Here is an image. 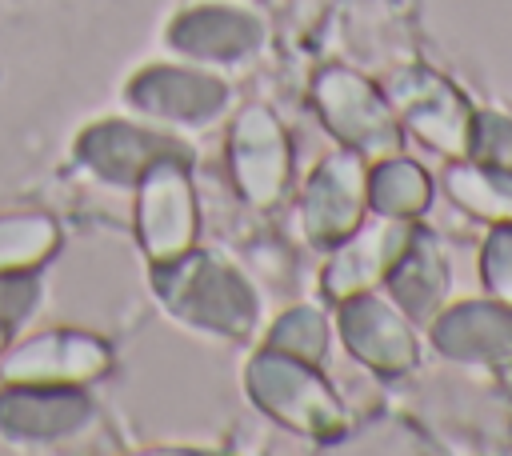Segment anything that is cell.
Returning a JSON list of instances; mask_svg holds the SVG:
<instances>
[{"label":"cell","mask_w":512,"mask_h":456,"mask_svg":"<svg viewBox=\"0 0 512 456\" xmlns=\"http://www.w3.org/2000/svg\"><path fill=\"white\" fill-rule=\"evenodd\" d=\"M152 288L172 316L224 340L248 336L256 320V292L248 288V280L224 260L192 248L184 256L152 264Z\"/></svg>","instance_id":"1"},{"label":"cell","mask_w":512,"mask_h":456,"mask_svg":"<svg viewBox=\"0 0 512 456\" xmlns=\"http://www.w3.org/2000/svg\"><path fill=\"white\" fill-rule=\"evenodd\" d=\"M248 396L268 416H276L280 424H288L300 436H312V440L344 436V412H340L332 388L312 372V364H304L296 356H284L272 348L252 356Z\"/></svg>","instance_id":"2"},{"label":"cell","mask_w":512,"mask_h":456,"mask_svg":"<svg viewBox=\"0 0 512 456\" xmlns=\"http://www.w3.org/2000/svg\"><path fill=\"white\" fill-rule=\"evenodd\" d=\"M316 108L332 136L368 160H384L400 152V120L388 100L356 72L328 68L316 80Z\"/></svg>","instance_id":"3"},{"label":"cell","mask_w":512,"mask_h":456,"mask_svg":"<svg viewBox=\"0 0 512 456\" xmlns=\"http://www.w3.org/2000/svg\"><path fill=\"white\" fill-rule=\"evenodd\" d=\"M368 204V168L360 152H336L328 156L300 200V232L312 248H336L344 236L360 228Z\"/></svg>","instance_id":"4"},{"label":"cell","mask_w":512,"mask_h":456,"mask_svg":"<svg viewBox=\"0 0 512 456\" xmlns=\"http://www.w3.org/2000/svg\"><path fill=\"white\" fill-rule=\"evenodd\" d=\"M140 244L152 264L184 256L196 244V200L188 184V164L160 160L140 176V204H136Z\"/></svg>","instance_id":"5"},{"label":"cell","mask_w":512,"mask_h":456,"mask_svg":"<svg viewBox=\"0 0 512 456\" xmlns=\"http://www.w3.org/2000/svg\"><path fill=\"white\" fill-rule=\"evenodd\" d=\"M388 100L432 148H440L444 156H468L472 112L448 80H440L428 68H404L392 76Z\"/></svg>","instance_id":"6"},{"label":"cell","mask_w":512,"mask_h":456,"mask_svg":"<svg viewBox=\"0 0 512 456\" xmlns=\"http://www.w3.org/2000/svg\"><path fill=\"white\" fill-rule=\"evenodd\" d=\"M96 420V408L76 388L52 384H8L0 392V440L48 444L80 436Z\"/></svg>","instance_id":"7"},{"label":"cell","mask_w":512,"mask_h":456,"mask_svg":"<svg viewBox=\"0 0 512 456\" xmlns=\"http://www.w3.org/2000/svg\"><path fill=\"white\" fill-rule=\"evenodd\" d=\"M76 160L108 184H132L160 160L192 164V152L172 136L124 124V120H104V124H92L76 140Z\"/></svg>","instance_id":"8"},{"label":"cell","mask_w":512,"mask_h":456,"mask_svg":"<svg viewBox=\"0 0 512 456\" xmlns=\"http://www.w3.org/2000/svg\"><path fill=\"white\" fill-rule=\"evenodd\" d=\"M112 364V352L96 336L80 332H44L24 340L0 368L8 384H52V388H76L96 380Z\"/></svg>","instance_id":"9"},{"label":"cell","mask_w":512,"mask_h":456,"mask_svg":"<svg viewBox=\"0 0 512 456\" xmlns=\"http://www.w3.org/2000/svg\"><path fill=\"white\" fill-rule=\"evenodd\" d=\"M288 168L292 152L276 116L268 108H244L232 124V172L244 200L256 208L276 204L288 184Z\"/></svg>","instance_id":"10"},{"label":"cell","mask_w":512,"mask_h":456,"mask_svg":"<svg viewBox=\"0 0 512 456\" xmlns=\"http://www.w3.org/2000/svg\"><path fill=\"white\" fill-rule=\"evenodd\" d=\"M128 104L136 112H144V116H156V120L208 124L212 116L224 112L228 88H224V80H216L208 72L156 64V68H144V72L132 76Z\"/></svg>","instance_id":"11"},{"label":"cell","mask_w":512,"mask_h":456,"mask_svg":"<svg viewBox=\"0 0 512 456\" xmlns=\"http://www.w3.org/2000/svg\"><path fill=\"white\" fill-rule=\"evenodd\" d=\"M340 336H344L348 352L380 376H400L416 364V340H412L408 320L392 304H384L368 292H356L344 300Z\"/></svg>","instance_id":"12"},{"label":"cell","mask_w":512,"mask_h":456,"mask_svg":"<svg viewBox=\"0 0 512 456\" xmlns=\"http://www.w3.org/2000/svg\"><path fill=\"white\" fill-rule=\"evenodd\" d=\"M412 228L396 216H380L368 228H356L336 244V256L324 268V292L332 300H348L356 292H368L376 280L388 276V268L408 248Z\"/></svg>","instance_id":"13"},{"label":"cell","mask_w":512,"mask_h":456,"mask_svg":"<svg viewBox=\"0 0 512 456\" xmlns=\"http://www.w3.org/2000/svg\"><path fill=\"white\" fill-rule=\"evenodd\" d=\"M432 340L444 356L468 364L512 360V304H456L436 316Z\"/></svg>","instance_id":"14"},{"label":"cell","mask_w":512,"mask_h":456,"mask_svg":"<svg viewBox=\"0 0 512 456\" xmlns=\"http://www.w3.org/2000/svg\"><path fill=\"white\" fill-rule=\"evenodd\" d=\"M260 40H264L260 20L224 4L192 8L176 16V24L168 28V44L192 60H240V56H252Z\"/></svg>","instance_id":"15"},{"label":"cell","mask_w":512,"mask_h":456,"mask_svg":"<svg viewBox=\"0 0 512 456\" xmlns=\"http://www.w3.org/2000/svg\"><path fill=\"white\" fill-rule=\"evenodd\" d=\"M388 288L396 296V304L412 316V320H432L444 304V288H448V268L444 256L436 248V236L428 232H412L408 248L400 252V260L388 268Z\"/></svg>","instance_id":"16"},{"label":"cell","mask_w":512,"mask_h":456,"mask_svg":"<svg viewBox=\"0 0 512 456\" xmlns=\"http://www.w3.org/2000/svg\"><path fill=\"white\" fill-rule=\"evenodd\" d=\"M432 200V180L416 160L384 156L372 176H368V204L376 216H396V220H412L428 208Z\"/></svg>","instance_id":"17"},{"label":"cell","mask_w":512,"mask_h":456,"mask_svg":"<svg viewBox=\"0 0 512 456\" xmlns=\"http://www.w3.org/2000/svg\"><path fill=\"white\" fill-rule=\"evenodd\" d=\"M448 192L472 216L492 220V224H512V172H500L488 164H468L448 176Z\"/></svg>","instance_id":"18"},{"label":"cell","mask_w":512,"mask_h":456,"mask_svg":"<svg viewBox=\"0 0 512 456\" xmlns=\"http://www.w3.org/2000/svg\"><path fill=\"white\" fill-rule=\"evenodd\" d=\"M56 248V224L48 216H0V272L36 268Z\"/></svg>","instance_id":"19"},{"label":"cell","mask_w":512,"mask_h":456,"mask_svg":"<svg viewBox=\"0 0 512 456\" xmlns=\"http://www.w3.org/2000/svg\"><path fill=\"white\" fill-rule=\"evenodd\" d=\"M268 348L272 352H284V356H296L304 364H316L324 356V348H328V324H324V316L312 304L292 308V312H284L272 324Z\"/></svg>","instance_id":"20"},{"label":"cell","mask_w":512,"mask_h":456,"mask_svg":"<svg viewBox=\"0 0 512 456\" xmlns=\"http://www.w3.org/2000/svg\"><path fill=\"white\" fill-rule=\"evenodd\" d=\"M468 152L476 156V164L512 172V120L508 116H472V144Z\"/></svg>","instance_id":"21"},{"label":"cell","mask_w":512,"mask_h":456,"mask_svg":"<svg viewBox=\"0 0 512 456\" xmlns=\"http://www.w3.org/2000/svg\"><path fill=\"white\" fill-rule=\"evenodd\" d=\"M40 292H44V284L28 268L24 272H0V324H8V328L24 324L36 312Z\"/></svg>","instance_id":"22"},{"label":"cell","mask_w":512,"mask_h":456,"mask_svg":"<svg viewBox=\"0 0 512 456\" xmlns=\"http://www.w3.org/2000/svg\"><path fill=\"white\" fill-rule=\"evenodd\" d=\"M484 284L492 300L512 304V224H496L484 240Z\"/></svg>","instance_id":"23"},{"label":"cell","mask_w":512,"mask_h":456,"mask_svg":"<svg viewBox=\"0 0 512 456\" xmlns=\"http://www.w3.org/2000/svg\"><path fill=\"white\" fill-rule=\"evenodd\" d=\"M8 332H12V328H8V324H0V348L8 344Z\"/></svg>","instance_id":"24"}]
</instances>
